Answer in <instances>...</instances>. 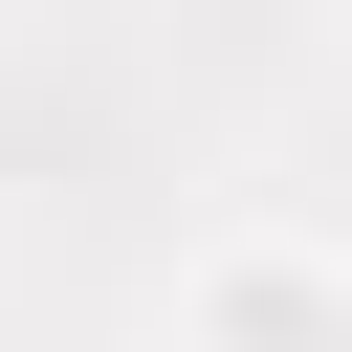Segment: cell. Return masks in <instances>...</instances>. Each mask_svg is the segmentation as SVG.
<instances>
[{
	"label": "cell",
	"instance_id": "6da1fadb",
	"mask_svg": "<svg viewBox=\"0 0 352 352\" xmlns=\"http://www.w3.org/2000/svg\"><path fill=\"white\" fill-rule=\"evenodd\" d=\"M308 330H330L308 286H220V352H308Z\"/></svg>",
	"mask_w": 352,
	"mask_h": 352
}]
</instances>
